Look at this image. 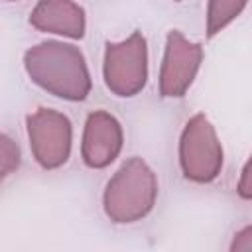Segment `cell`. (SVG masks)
Here are the masks:
<instances>
[{"mask_svg": "<svg viewBox=\"0 0 252 252\" xmlns=\"http://www.w3.org/2000/svg\"><path fill=\"white\" fill-rule=\"evenodd\" d=\"M24 69L32 83L63 100H85L93 81L83 51L65 41H41L24 53Z\"/></svg>", "mask_w": 252, "mask_h": 252, "instance_id": "obj_1", "label": "cell"}, {"mask_svg": "<svg viewBox=\"0 0 252 252\" xmlns=\"http://www.w3.org/2000/svg\"><path fill=\"white\" fill-rule=\"evenodd\" d=\"M158 199V177L142 158L126 159L108 179L102 209L116 224H130L150 215Z\"/></svg>", "mask_w": 252, "mask_h": 252, "instance_id": "obj_2", "label": "cell"}, {"mask_svg": "<svg viewBox=\"0 0 252 252\" xmlns=\"http://www.w3.org/2000/svg\"><path fill=\"white\" fill-rule=\"evenodd\" d=\"M222 146L217 130L205 114L185 122L179 138V165L183 175L195 183H211L222 169Z\"/></svg>", "mask_w": 252, "mask_h": 252, "instance_id": "obj_3", "label": "cell"}, {"mask_svg": "<svg viewBox=\"0 0 252 252\" xmlns=\"http://www.w3.org/2000/svg\"><path fill=\"white\" fill-rule=\"evenodd\" d=\"M102 77L110 93L128 98L136 96L148 83V41L134 32L122 41L106 43Z\"/></svg>", "mask_w": 252, "mask_h": 252, "instance_id": "obj_4", "label": "cell"}, {"mask_svg": "<svg viewBox=\"0 0 252 252\" xmlns=\"http://www.w3.org/2000/svg\"><path fill=\"white\" fill-rule=\"evenodd\" d=\"M30 148L43 169H57L71 156V120L55 108H37L26 118Z\"/></svg>", "mask_w": 252, "mask_h": 252, "instance_id": "obj_5", "label": "cell"}, {"mask_svg": "<svg viewBox=\"0 0 252 252\" xmlns=\"http://www.w3.org/2000/svg\"><path fill=\"white\" fill-rule=\"evenodd\" d=\"M203 63L201 43L189 41L181 32L171 30L165 39L161 69H159V94L163 98H179L193 85Z\"/></svg>", "mask_w": 252, "mask_h": 252, "instance_id": "obj_6", "label": "cell"}, {"mask_svg": "<svg viewBox=\"0 0 252 252\" xmlns=\"http://www.w3.org/2000/svg\"><path fill=\"white\" fill-rule=\"evenodd\" d=\"M124 144V132L120 122L106 110H94L87 116L83 142H81V158L85 165L93 169H102L110 165Z\"/></svg>", "mask_w": 252, "mask_h": 252, "instance_id": "obj_7", "label": "cell"}, {"mask_svg": "<svg viewBox=\"0 0 252 252\" xmlns=\"http://www.w3.org/2000/svg\"><path fill=\"white\" fill-rule=\"evenodd\" d=\"M30 24L45 33L81 39L87 30V16L75 0H39L30 14Z\"/></svg>", "mask_w": 252, "mask_h": 252, "instance_id": "obj_8", "label": "cell"}, {"mask_svg": "<svg viewBox=\"0 0 252 252\" xmlns=\"http://www.w3.org/2000/svg\"><path fill=\"white\" fill-rule=\"evenodd\" d=\"M248 0H209L207 6V37H215L246 8Z\"/></svg>", "mask_w": 252, "mask_h": 252, "instance_id": "obj_9", "label": "cell"}, {"mask_svg": "<svg viewBox=\"0 0 252 252\" xmlns=\"http://www.w3.org/2000/svg\"><path fill=\"white\" fill-rule=\"evenodd\" d=\"M22 163V152L20 146L0 130V183L10 177Z\"/></svg>", "mask_w": 252, "mask_h": 252, "instance_id": "obj_10", "label": "cell"}, {"mask_svg": "<svg viewBox=\"0 0 252 252\" xmlns=\"http://www.w3.org/2000/svg\"><path fill=\"white\" fill-rule=\"evenodd\" d=\"M230 250H240V252H250L252 250V228L244 226L238 234H234V242Z\"/></svg>", "mask_w": 252, "mask_h": 252, "instance_id": "obj_11", "label": "cell"}, {"mask_svg": "<svg viewBox=\"0 0 252 252\" xmlns=\"http://www.w3.org/2000/svg\"><path fill=\"white\" fill-rule=\"evenodd\" d=\"M238 193L242 199H250L252 197V185H250V163L246 161L242 167V175H240V183H238Z\"/></svg>", "mask_w": 252, "mask_h": 252, "instance_id": "obj_12", "label": "cell"}, {"mask_svg": "<svg viewBox=\"0 0 252 252\" xmlns=\"http://www.w3.org/2000/svg\"><path fill=\"white\" fill-rule=\"evenodd\" d=\"M8 2H14V0H8Z\"/></svg>", "mask_w": 252, "mask_h": 252, "instance_id": "obj_13", "label": "cell"}, {"mask_svg": "<svg viewBox=\"0 0 252 252\" xmlns=\"http://www.w3.org/2000/svg\"><path fill=\"white\" fill-rule=\"evenodd\" d=\"M175 2H179V0H175Z\"/></svg>", "mask_w": 252, "mask_h": 252, "instance_id": "obj_14", "label": "cell"}]
</instances>
